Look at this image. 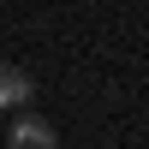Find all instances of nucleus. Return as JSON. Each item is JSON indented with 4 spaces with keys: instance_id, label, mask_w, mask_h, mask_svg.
<instances>
[{
    "instance_id": "nucleus-2",
    "label": "nucleus",
    "mask_w": 149,
    "mask_h": 149,
    "mask_svg": "<svg viewBox=\"0 0 149 149\" xmlns=\"http://www.w3.org/2000/svg\"><path fill=\"white\" fill-rule=\"evenodd\" d=\"M30 90H36V84H30L24 66H0V107H24Z\"/></svg>"
},
{
    "instance_id": "nucleus-1",
    "label": "nucleus",
    "mask_w": 149,
    "mask_h": 149,
    "mask_svg": "<svg viewBox=\"0 0 149 149\" xmlns=\"http://www.w3.org/2000/svg\"><path fill=\"white\" fill-rule=\"evenodd\" d=\"M12 149H60V131L48 125V119H36V113L18 107V119H12Z\"/></svg>"
}]
</instances>
